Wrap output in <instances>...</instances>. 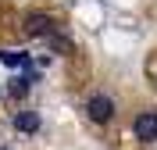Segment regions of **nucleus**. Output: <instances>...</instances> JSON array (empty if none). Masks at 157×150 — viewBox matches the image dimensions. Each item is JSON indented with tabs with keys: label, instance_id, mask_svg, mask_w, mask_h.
Masks as SVG:
<instances>
[{
	"label": "nucleus",
	"instance_id": "obj_7",
	"mask_svg": "<svg viewBox=\"0 0 157 150\" xmlns=\"http://www.w3.org/2000/svg\"><path fill=\"white\" fill-rule=\"evenodd\" d=\"M11 93H14V97H25V93H29V79H14Z\"/></svg>",
	"mask_w": 157,
	"mask_h": 150
},
{
	"label": "nucleus",
	"instance_id": "obj_1",
	"mask_svg": "<svg viewBox=\"0 0 157 150\" xmlns=\"http://www.w3.org/2000/svg\"><path fill=\"white\" fill-rule=\"evenodd\" d=\"M86 114H89V121L107 125V121L114 118V97H107V93H93V97L86 100Z\"/></svg>",
	"mask_w": 157,
	"mask_h": 150
},
{
	"label": "nucleus",
	"instance_id": "obj_6",
	"mask_svg": "<svg viewBox=\"0 0 157 150\" xmlns=\"http://www.w3.org/2000/svg\"><path fill=\"white\" fill-rule=\"evenodd\" d=\"M47 40H50V47H54V50L71 54V40H68V36H57V32H54V36H47Z\"/></svg>",
	"mask_w": 157,
	"mask_h": 150
},
{
	"label": "nucleus",
	"instance_id": "obj_5",
	"mask_svg": "<svg viewBox=\"0 0 157 150\" xmlns=\"http://www.w3.org/2000/svg\"><path fill=\"white\" fill-rule=\"evenodd\" d=\"M0 61H4V64H11V68H18V64H25V54H21V50H4V54H0Z\"/></svg>",
	"mask_w": 157,
	"mask_h": 150
},
{
	"label": "nucleus",
	"instance_id": "obj_3",
	"mask_svg": "<svg viewBox=\"0 0 157 150\" xmlns=\"http://www.w3.org/2000/svg\"><path fill=\"white\" fill-rule=\"evenodd\" d=\"M132 132L139 143H157V111H143L132 125Z\"/></svg>",
	"mask_w": 157,
	"mask_h": 150
},
{
	"label": "nucleus",
	"instance_id": "obj_4",
	"mask_svg": "<svg viewBox=\"0 0 157 150\" xmlns=\"http://www.w3.org/2000/svg\"><path fill=\"white\" fill-rule=\"evenodd\" d=\"M14 129H18V132H36L39 129V114H36V111H21V114H14Z\"/></svg>",
	"mask_w": 157,
	"mask_h": 150
},
{
	"label": "nucleus",
	"instance_id": "obj_2",
	"mask_svg": "<svg viewBox=\"0 0 157 150\" xmlns=\"http://www.w3.org/2000/svg\"><path fill=\"white\" fill-rule=\"evenodd\" d=\"M21 29L29 32V36H43V40H47V36H54V32H57V21L50 18V14L32 11V14H25V18H21Z\"/></svg>",
	"mask_w": 157,
	"mask_h": 150
}]
</instances>
